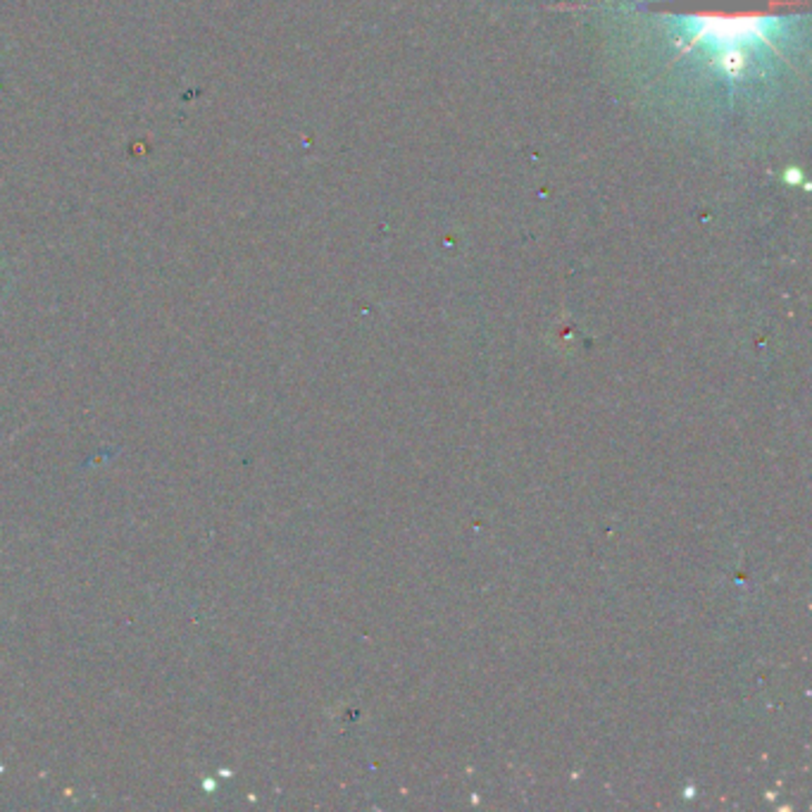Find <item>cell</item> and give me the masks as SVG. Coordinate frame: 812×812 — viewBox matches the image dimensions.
<instances>
[]
</instances>
